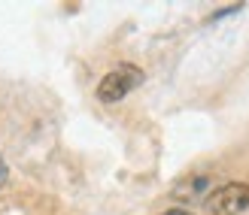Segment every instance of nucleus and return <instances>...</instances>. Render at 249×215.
Here are the masks:
<instances>
[{
	"label": "nucleus",
	"instance_id": "1",
	"mask_svg": "<svg viewBox=\"0 0 249 215\" xmlns=\"http://www.w3.org/2000/svg\"><path fill=\"white\" fill-rule=\"evenodd\" d=\"M140 85H143V70L140 67L119 64L116 70H109L101 79V85H97V100H101V103H119V100H124Z\"/></svg>",
	"mask_w": 249,
	"mask_h": 215
},
{
	"label": "nucleus",
	"instance_id": "2",
	"mask_svg": "<svg viewBox=\"0 0 249 215\" xmlns=\"http://www.w3.org/2000/svg\"><path fill=\"white\" fill-rule=\"evenodd\" d=\"M243 209H249V185L243 182H228L207 197L210 215H240Z\"/></svg>",
	"mask_w": 249,
	"mask_h": 215
},
{
	"label": "nucleus",
	"instance_id": "3",
	"mask_svg": "<svg viewBox=\"0 0 249 215\" xmlns=\"http://www.w3.org/2000/svg\"><path fill=\"white\" fill-rule=\"evenodd\" d=\"M204 191H207V176H189V179H182L173 188V197L177 200H197Z\"/></svg>",
	"mask_w": 249,
	"mask_h": 215
},
{
	"label": "nucleus",
	"instance_id": "4",
	"mask_svg": "<svg viewBox=\"0 0 249 215\" xmlns=\"http://www.w3.org/2000/svg\"><path fill=\"white\" fill-rule=\"evenodd\" d=\"M6 173H9V170H6V161L0 158V188H3V182H6Z\"/></svg>",
	"mask_w": 249,
	"mask_h": 215
},
{
	"label": "nucleus",
	"instance_id": "5",
	"mask_svg": "<svg viewBox=\"0 0 249 215\" xmlns=\"http://www.w3.org/2000/svg\"><path fill=\"white\" fill-rule=\"evenodd\" d=\"M161 215H192V212H185V209H167V212H161Z\"/></svg>",
	"mask_w": 249,
	"mask_h": 215
}]
</instances>
